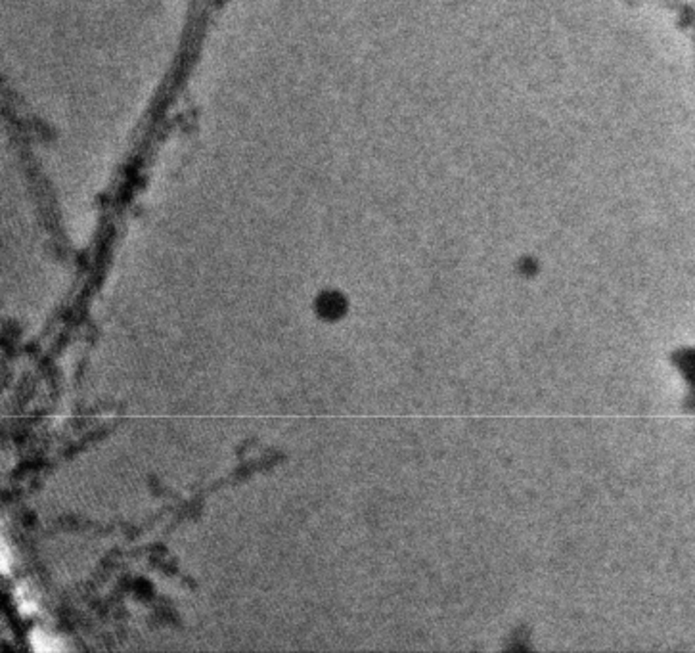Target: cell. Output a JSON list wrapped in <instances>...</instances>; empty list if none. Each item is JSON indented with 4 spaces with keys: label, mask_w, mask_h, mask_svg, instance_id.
<instances>
[{
    "label": "cell",
    "mask_w": 695,
    "mask_h": 653,
    "mask_svg": "<svg viewBox=\"0 0 695 653\" xmlns=\"http://www.w3.org/2000/svg\"><path fill=\"white\" fill-rule=\"evenodd\" d=\"M31 644H33V650H37V652H42V653L60 652V650H63V645L60 644L56 638L48 636V634H44L42 630H33Z\"/></svg>",
    "instance_id": "6da1fadb"
},
{
    "label": "cell",
    "mask_w": 695,
    "mask_h": 653,
    "mask_svg": "<svg viewBox=\"0 0 695 653\" xmlns=\"http://www.w3.org/2000/svg\"><path fill=\"white\" fill-rule=\"evenodd\" d=\"M8 571H10V558L6 544H4V546H2V573H8Z\"/></svg>",
    "instance_id": "7a4b0ae2"
}]
</instances>
